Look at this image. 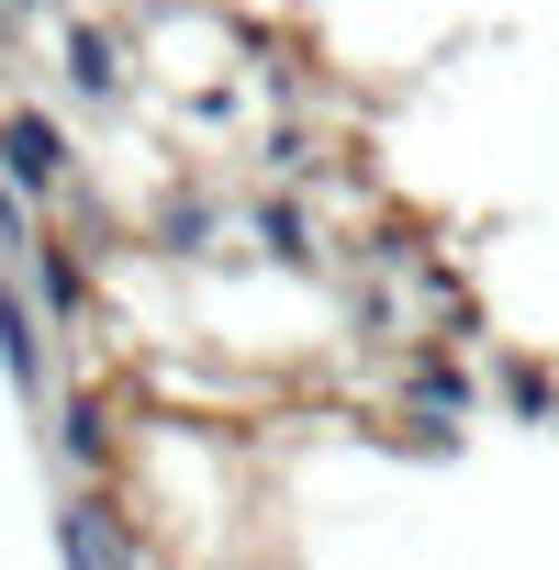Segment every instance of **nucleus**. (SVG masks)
I'll list each match as a JSON object with an SVG mask.
<instances>
[{"label":"nucleus","instance_id":"7ed1b4c3","mask_svg":"<svg viewBox=\"0 0 559 570\" xmlns=\"http://www.w3.org/2000/svg\"><path fill=\"white\" fill-rule=\"evenodd\" d=\"M0 370L12 392H46V303L23 292V257H0Z\"/></svg>","mask_w":559,"mask_h":570},{"label":"nucleus","instance_id":"ddd939ff","mask_svg":"<svg viewBox=\"0 0 559 570\" xmlns=\"http://www.w3.org/2000/svg\"><path fill=\"white\" fill-rule=\"evenodd\" d=\"M0 35H12V0H0Z\"/></svg>","mask_w":559,"mask_h":570},{"label":"nucleus","instance_id":"39448f33","mask_svg":"<svg viewBox=\"0 0 559 570\" xmlns=\"http://www.w3.org/2000/svg\"><path fill=\"white\" fill-rule=\"evenodd\" d=\"M57 57H68V79H79L90 112H124V46L101 23H57Z\"/></svg>","mask_w":559,"mask_h":570},{"label":"nucleus","instance_id":"1a4fd4ad","mask_svg":"<svg viewBox=\"0 0 559 570\" xmlns=\"http://www.w3.org/2000/svg\"><path fill=\"white\" fill-rule=\"evenodd\" d=\"M414 403H437V414H459V403H470V381H459V358H414Z\"/></svg>","mask_w":559,"mask_h":570},{"label":"nucleus","instance_id":"9b49d317","mask_svg":"<svg viewBox=\"0 0 559 570\" xmlns=\"http://www.w3.org/2000/svg\"><path fill=\"white\" fill-rule=\"evenodd\" d=\"M23 235H35V213H23V190L0 179V257H23Z\"/></svg>","mask_w":559,"mask_h":570},{"label":"nucleus","instance_id":"0eeeda50","mask_svg":"<svg viewBox=\"0 0 559 570\" xmlns=\"http://www.w3.org/2000/svg\"><path fill=\"white\" fill-rule=\"evenodd\" d=\"M57 459H68L79 481H101V470H112V414H101L90 392H68V403H57Z\"/></svg>","mask_w":559,"mask_h":570},{"label":"nucleus","instance_id":"6e6552de","mask_svg":"<svg viewBox=\"0 0 559 570\" xmlns=\"http://www.w3.org/2000/svg\"><path fill=\"white\" fill-rule=\"evenodd\" d=\"M257 246H268L280 268H314V213H303L292 190H268V202H257Z\"/></svg>","mask_w":559,"mask_h":570},{"label":"nucleus","instance_id":"f03ea898","mask_svg":"<svg viewBox=\"0 0 559 570\" xmlns=\"http://www.w3.org/2000/svg\"><path fill=\"white\" fill-rule=\"evenodd\" d=\"M57 559H68V570H135V537H124V514H112L101 481H79V492L57 503Z\"/></svg>","mask_w":559,"mask_h":570},{"label":"nucleus","instance_id":"9d476101","mask_svg":"<svg viewBox=\"0 0 559 570\" xmlns=\"http://www.w3.org/2000/svg\"><path fill=\"white\" fill-rule=\"evenodd\" d=\"M503 403H514V414H548V425H559V381H548V370H514V358H503Z\"/></svg>","mask_w":559,"mask_h":570},{"label":"nucleus","instance_id":"f257e3e1","mask_svg":"<svg viewBox=\"0 0 559 570\" xmlns=\"http://www.w3.org/2000/svg\"><path fill=\"white\" fill-rule=\"evenodd\" d=\"M0 179H12L23 202H57L68 190V124L35 112V101H12V112H0Z\"/></svg>","mask_w":559,"mask_h":570},{"label":"nucleus","instance_id":"20e7f679","mask_svg":"<svg viewBox=\"0 0 559 570\" xmlns=\"http://www.w3.org/2000/svg\"><path fill=\"white\" fill-rule=\"evenodd\" d=\"M23 292L46 303V325H68V336H79V314H90V268L68 257V235H46V224L23 235Z\"/></svg>","mask_w":559,"mask_h":570},{"label":"nucleus","instance_id":"f8f14e48","mask_svg":"<svg viewBox=\"0 0 559 570\" xmlns=\"http://www.w3.org/2000/svg\"><path fill=\"white\" fill-rule=\"evenodd\" d=\"M12 12H57V0H12Z\"/></svg>","mask_w":559,"mask_h":570},{"label":"nucleus","instance_id":"423d86ee","mask_svg":"<svg viewBox=\"0 0 559 570\" xmlns=\"http://www.w3.org/2000/svg\"><path fill=\"white\" fill-rule=\"evenodd\" d=\"M146 235H157L168 257H213V235H224V202L179 179V190H157V202H146Z\"/></svg>","mask_w":559,"mask_h":570}]
</instances>
